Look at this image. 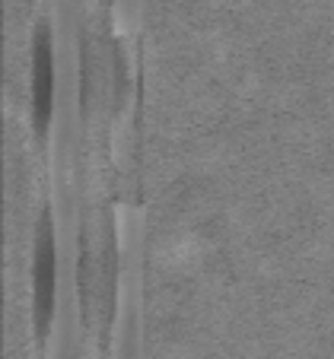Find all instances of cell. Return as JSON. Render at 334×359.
<instances>
[{
	"mask_svg": "<svg viewBox=\"0 0 334 359\" xmlns=\"http://www.w3.org/2000/svg\"><path fill=\"white\" fill-rule=\"evenodd\" d=\"M55 296H58V245H55V226L51 213L41 210L39 223V245H35V327L39 337H48L51 315H55Z\"/></svg>",
	"mask_w": 334,
	"mask_h": 359,
	"instance_id": "obj_1",
	"label": "cell"
},
{
	"mask_svg": "<svg viewBox=\"0 0 334 359\" xmlns=\"http://www.w3.org/2000/svg\"><path fill=\"white\" fill-rule=\"evenodd\" d=\"M32 109H35V128H39V134H45L48 124H51V109H55V55H51L48 26H39V35H35Z\"/></svg>",
	"mask_w": 334,
	"mask_h": 359,
	"instance_id": "obj_2",
	"label": "cell"
}]
</instances>
